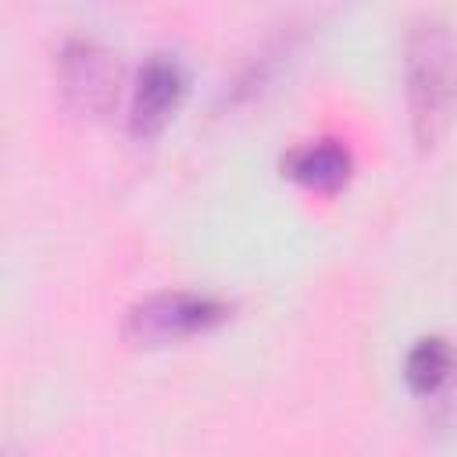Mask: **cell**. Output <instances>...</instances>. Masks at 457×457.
<instances>
[{
    "mask_svg": "<svg viewBox=\"0 0 457 457\" xmlns=\"http://www.w3.org/2000/svg\"><path fill=\"white\" fill-rule=\"evenodd\" d=\"M407 107L418 146H436L457 114V32L439 18L414 21L407 36Z\"/></svg>",
    "mask_w": 457,
    "mask_h": 457,
    "instance_id": "1",
    "label": "cell"
},
{
    "mask_svg": "<svg viewBox=\"0 0 457 457\" xmlns=\"http://www.w3.org/2000/svg\"><path fill=\"white\" fill-rule=\"evenodd\" d=\"M225 314L228 307L204 293H154L129 311L125 336L136 343H171L214 328L218 321H225Z\"/></svg>",
    "mask_w": 457,
    "mask_h": 457,
    "instance_id": "2",
    "label": "cell"
},
{
    "mask_svg": "<svg viewBox=\"0 0 457 457\" xmlns=\"http://www.w3.org/2000/svg\"><path fill=\"white\" fill-rule=\"evenodd\" d=\"M114 64L96 43H68L61 54V89L75 111L100 114L114 96Z\"/></svg>",
    "mask_w": 457,
    "mask_h": 457,
    "instance_id": "3",
    "label": "cell"
},
{
    "mask_svg": "<svg viewBox=\"0 0 457 457\" xmlns=\"http://www.w3.org/2000/svg\"><path fill=\"white\" fill-rule=\"evenodd\" d=\"M186 89L182 68L168 57V54H154L136 79V93H132V132L136 136H154L164 129V121L171 118V111L179 107Z\"/></svg>",
    "mask_w": 457,
    "mask_h": 457,
    "instance_id": "4",
    "label": "cell"
},
{
    "mask_svg": "<svg viewBox=\"0 0 457 457\" xmlns=\"http://www.w3.org/2000/svg\"><path fill=\"white\" fill-rule=\"evenodd\" d=\"M289 175L311 189H339L350 179V154L343 143L336 139H321V143H307L293 154L289 161Z\"/></svg>",
    "mask_w": 457,
    "mask_h": 457,
    "instance_id": "5",
    "label": "cell"
},
{
    "mask_svg": "<svg viewBox=\"0 0 457 457\" xmlns=\"http://www.w3.org/2000/svg\"><path fill=\"white\" fill-rule=\"evenodd\" d=\"M453 371V346L439 336L418 339L403 361V378L414 393H436Z\"/></svg>",
    "mask_w": 457,
    "mask_h": 457,
    "instance_id": "6",
    "label": "cell"
}]
</instances>
